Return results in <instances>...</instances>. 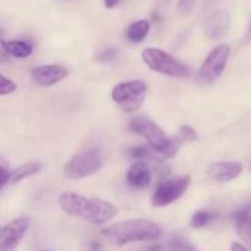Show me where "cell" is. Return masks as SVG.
<instances>
[{
    "instance_id": "7c38bea8",
    "label": "cell",
    "mask_w": 251,
    "mask_h": 251,
    "mask_svg": "<svg viewBox=\"0 0 251 251\" xmlns=\"http://www.w3.org/2000/svg\"><path fill=\"white\" fill-rule=\"evenodd\" d=\"M244 166L239 161L213 162L207 167V174L212 180L218 183H228L242 174Z\"/></svg>"
},
{
    "instance_id": "ffe728a7",
    "label": "cell",
    "mask_w": 251,
    "mask_h": 251,
    "mask_svg": "<svg viewBox=\"0 0 251 251\" xmlns=\"http://www.w3.org/2000/svg\"><path fill=\"white\" fill-rule=\"evenodd\" d=\"M117 58V51L113 48H103L96 54V60L100 64H110Z\"/></svg>"
},
{
    "instance_id": "7a4b0ae2",
    "label": "cell",
    "mask_w": 251,
    "mask_h": 251,
    "mask_svg": "<svg viewBox=\"0 0 251 251\" xmlns=\"http://www.w3.org/2000/svg\"><path fill=\"white\" fill-rule=\"evenodd\" d=\"M102 234L112 244L117 247H124L131 243L158 239L162 234V230L152 221L137 218V220L122 221L108 226L102 230Z\"/></svg>"
},
{
    "instance_id": "9c48e42d",
    "label": "cell",
    "mask_w": 251,
    "mask_h": 251,
    "mask_svg": "<svg viewBox=\"0 0 251 251\" xmlns=\"http://www.w3.org/2000/svg\"><path fill=\"white\" fill-rule=\"evenodd\" d=\"M29 227L27 217H20L6 223L0 233V251H14L21 243Z\"/></svg>"
},
{
    "instance_id": "603a6c76",
    "label": "cell",
    "mask_w": 251,
    "mask_h": 251,
    "mask_svg": "<svg viewBox=\"0 0 251 251\" xmlns=\"http://www.w3.org/2000/svg\"><path fill=\"white\" fill-rule=\"evenodd\" d=\"M230 251H250V250L247 249V248H245L243 244H240V243L233 242L232 244H230Z\"/></svg>"
},
{
    "instance_id": "52a82bcc",
    "label": "cell",
    "mask_w": 251,
    "mask_h": 251,
    "mask_svg": "<svg viewBox=\"0 0 251 251\" xmlns=\"http://www.w3.org/2000/svg\"><path fill=\"white\" fill-rule=\"evenodd\" d=\"M229 55L230 48L228 46L222 44L213 48L201 64L196 74V82L201 85H210L215 82L225 71Z\"/></svg>"
},
{
    "instance_id": "5b68a950",
    "label": "cell",
    "mask_w": 251,
    "mask_h": 251,
    "mask_svg": "<svg viewBox=\"0 0 251 251\" xmlns=\"http://www.w3.org/2000/svg\"><path fill=\"white\" fill-rule=\"evenodd\" d=\"M147 85L141 80H130L115 85L112 90V100L124 113L139 112L144 104Z\"/></svg>"
},
{
    "instance_id": "277c9868",
    "label": "cell",
    "mask_w": 251,
    "mask_h": 251,
    "mask_svg": "<svg viewBox=\"0 0 251 251\" xmlns=\"http://www.w3.org/2000/svg\"><path fill=\"white\" fill-rule=\"evenodd\" d=\"M141 58L144 63L157 74L174 78H188L193 75L190 66L159 48H145Z\"/></svg>"
},
{
    "instance_id": "ba28073f",
    "label": "cell",
    "mask_w": 251,
    "mask_h": 251,
    "mask_svg": "<svg viewBox=\"0 0 251 251\" xmlns=\"http://www.w3.org/2000/svg\"><path fill=\"white\" fill-rule=\"evenodd\" d=\"M191 184L189 176H176L159 183L151 198L154 207H164L178 201L188 191Z\"/></svg>"
},
{
    "instance_id": "f1b7e54d",
    "label": "cell",
    "mask_w": 251,
    "mask_h": 251,
    "mask_svg": "<svg viewBox=\"0 0 251 251\" xmlns=\"http://www.w3.org/2000/svg\"><path fill=\"white\" fill-rule=\"evenodd\" d=\"M250 32H251V25H250Z\"/></svg>"
},
{
    "instance_id": "44dd1931",
    "label": "cell",
    "mask_w": 251,
    "mask_h": 251,
    "mask_svg": "<svg viewBox=\"0 0 251 251\" xmlns=\"http://www.w3.org/2000/svg\"><path fill=\"white\" fill-rule=\"evenodd\" d=\"M17 90V85L10 78L5 77L4 75L0 76V95L6 96L11 95Z\"/></svg>"
},
{
    "instance_id": "4316f807",
    "label": "cell",
    "mask_w": 251,
    "mask_h": 251,
    "mask_svg": "<svg viewBox=\"0 0 251 251\" xmlns=\"http://www.w3.org/2000/svg\"><path fill=\"white\" fill-rule=\"evenodd\" d=\"M42 251H51V250H42Z\"/></svg>"
},
{
    "instance_id": "2e32d148",
    "label": "cell",
    "mask_w": 251,
    "mask_h": 251,
    "mask_svg": "<svg viewBox=\"0 0 251 251\" xmlns=\"http://www.w3.org/2000/svg\"><path fill=\"white\" fill-rule=\"evenodd\" d=\"M234 222L240 237L251 248V207H244L234 213Z\"/></svg>"
},
{
    "instance_id": "8992f818",
    "label": "cell",
    "mask_w": 251,
    "mask_h": 251,
    "mask_svg": "<svg viewBox=\"0 0 251 251\" xmlns=\"http://www.w3.org/2000/svg\"><path fill=\"white\" fill-rule=\"evenodd\" d=\"M103 167V153L100 149H90L76 153L66 162L64 176L73 180L87 178L100 172Z\"/></svg>"
},
{
    "instance_id": "8fae6325",
    "label": "cell",
    "mask_w": 251,
    "mask_h": 251,
    "mask_svg": "<svg viewBox=\"0 0 251 251\" xmlns=\"http://www.w3.org/2000/svg\"><path fill=\"white\" fill-rule=\"evenodd\" d=\"M68 69L63 65H58V64L39 65L31 70L32 80L37 85L43 86V87H49V86L60 82L61 80H64L68 76Z\"/></svg>"
},
{
    "instance_id": "9a60e30c",
    "label": "cell",
    "mask_w": 251,
    "mask_h": 251,
    "mask_svg": "<svg viewBox=\"0 0 251 251\" xmlns=\"http://www.w3.org/2000/svg\"><path fill=\"white\" fill-rule=\"evenodd\" d=\"M41 171V162H28V163H24L14 169H10L7 185H14V184L19 183V181H22L24 179L36 176V174H38Z\"/></svg>"
},
{
    "instance_id": "30bf717a",
    "label": "cell",
    "mask_w": 251,
    "mask_h": 251,
    "mask_svg": "<svg viewBox=\"0 0 251 251\" xmlns=\"http://www.w3.org/2000/svg\"><path fill=\"white\" fill-rule=\"evenodd\" d=\"M232 17L228 10L220 9L211 12L205 21V34L210 41H218L229 31Z\"/></svg>"
},
{
    "instance_id": "e0dca14e",
    "label": "cell",
    "mask_w": 251,
    "mask_h": 251,
    "mask_svg": "<svg viewBox=\"0 0 251 251\" xmlns=\"http://www.w3.org/2000/svg\"><path fill=\"white\" fill-rule=\"evenodd\" d=\"M150 21L149 20H137V21L132 22L126 28V38L132 43H140L144 41L150 33Z\"/></svg>"
},
{
    "instance_id": "4fadbf2b",
    "label": "cell",
    "mask_w": 251,
    "mask_h": 251,
    "mask_svg": "<svg viewBox=\"0 0 251 251\" xmlns=\"http://www.w3.org/2000/svg\"><path fill=\"white\" fill-rule=\"evenodd\" d=\"M151 169L149 164L140 161L131 164L126 172V181L135 189H146L151 184Z\"/></svg>"
},
{
    "instance_id": "6da1fadb",
    "label": "cell",
    "mask_w": 251,
    "mask_h": 251,
    "mask_svg": "<svg viewBox=\"0 0 251 251\" xmlns=\"http://www.w3.org/2000/svg\"><path fill=\"white\" fill-rule=\"evenodd\" d=\"M59 203L66 215L81 218L92 225L108 223L118 213V208L109 201L98 198H86L73 191L61 194Z\"/></svg>"
},
{
    "instance_id": "7402d4cb",
    "label": "cell",
    "mask_w": 251,
    "mask_h": 251,
    "mask_svg": "<svg viewBox=\"0 0 251 251\" xmlns=\"http://www.w3.org/2000/svg\"><path fill=\"white\" fill-rule=\"evenodd\" d=\"M196 6V0H179L176 9H178L179 14L186 16V15L191 14Z\"/></svg>"
},
{
    "instance_id": "83f0119b",
    "label": "cell",
    "mask_w": 251,
    "mask_h": 251,
    "mask_svg": "<svg viewBox=\"0 0 251 251\" xmlns=\"http://www.w3.org/2000/svg\"><path fill=\"white\" fill-rule=\"evenodd\" d=\"M249 169H250V172H251V164H250V168Z\"/></svg>"
},
{
    "instance_id": "d4e9b609",
    "label": "cell",
    "mask_w": 251,
    "mask_h": 251,
    "mask_svg": "<svg viewBox=\"0 0 251 251\" xmlns=\"http://www.w3.org/2000/svg\"><path fill=\"white\" fill-rule=\"evenodd\" d=\"M161 250V247H153L150 251H159Z\"/></svg>"
},
{
    "instance_id": "3957f363",
    "label": "cell",
    "mask_w": 251,
    "mask_h": 251,
    "mask_svg": "<svg viewBox=\"0 0 251 251\" xmlns=\"http://www.w3.org/2000/svg\"><path fill=\"white\" fill-rule=\"evenodd\" d=\"M129 129L147 140L150 146L157 152L161 161L172 158L179 150L178 141L168 136L157 123L145 115H137L129 123Z\"/></svg>"
},
{
    "instance_id": "484cf974",
    "label": "cell",
    "mask_w": 251,
    "mask_h": 251,
    "mask_svg": "<svg viewBox=\"0 0 251 251\" xmlns=\"http://www.w3.org/2000/svg\"><path fill=\"white\" fill-rule=\"evenodd\" d=\"M180 251H194V250H191L190 248H188V249H183V250H180Z\"/></svg>"
},
{
    "instance_id": "cb8c5ba5",
    "label": "cell",
    "mask_w": 251,
    "mask_h": 251,
    "mask_svg": "<svg viewBox=\"0 0 251 251\" xmlns=\"http://www.w3.org/2000/svg\"><path fill=\"white\" fill-rule=\"evenodd\" d=\"M103 2H104V6L107 9H113L117 5H119L122 2V0H103Z\"/></svg>"
},
{
    "instance_id": "5bb4252c",
    "label": "cell",
    "mask_w": 251,
    "mask_h": 251,
    "mask_svg": "<svg viewBox=\"0 0 251 251\" xmlns=\"http://www.w3.org/2000/svg\"><path fill=\"white\" fill-rule=\"evenodd\" d=\"M32 46L26 41H4L1 39V55L14 56V58L25 59L32 54Z\"/></svg>"
},
{
    "instance_id": "d6986e66",
    "label": "cell",
    "mask_w": 251,
    "mask_h": 251,
    "mask_svg": "<svg viewBox=\"0 0 251 251\" xmlns=\"http://www.w3.org/2000/svg\"><path fill=\"white\" fill-rule=\"evenodd\" d=\"M179 137L184 142H193L198 140V132L193 126L184 124L179 127Z\"/></svg>"
},
{
    "instance_id": "ac0fdd59",
    "label": "cell",
    "mask_w": 251,
    "mask_h": 251,
    "mask_svg": "<svg viewBox=\"0 0 251 251\" xmlns=\"http://www.w3.org/2000/svg\"><path fill=\"white\" fill-rule=\"evenodd\" d=\"M215 218V213L210 212V211L206 210H200L196 211L193 213L190 220L191 227L195 228V229H201V228L206 227L211 221Z\"/></svg>"
}]
</instances>
